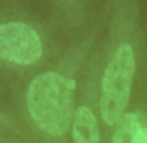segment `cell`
<instances>
[{
	"instance_id": "cell-1",
	"label": "cell",
	"mask_w": 147,
	"mask_h": 143,
	"mask_svg": "<svg viewBox=\"0 0 147 143\" xmlns=\"http://www.w3.org/2000/svg\"><path fill=\"white\" fill-rule=\"evenodd\" d=\"M26 106L43 132L61 136L69 130L75 119L73 84L58 73H43L28 86Z\"/></svg>"
},
{
	"instance_id": "cell-2",
	"label": "cell",
	"mask_w": 147,
	"mask_h": 143,
	"mask_svg": "<svg viewBox=\"0 0 147 143\" xmlns=\"http://www.w3.org/2000/svg\"><path fill=\"white\" fill-rule=\"evenodd\" d=\"M136 69L134 50L130 45H121L112 56L102 75L100 87V117L108 126L119 125L130 100L132 76Z\"/></svg>"
},
{
	"instance_id": "cell-3",
	"label": "cell",
	"mask_w": 147,
	"mask_h": 143,
	"mask_svg": "<svg viewBox=\"0 0 147 143\" xmlns=\"http://www.w3.org/2000/svg\"><path fill=\"white\" fill-rule=\"evenodd\" d=\"M43 54V45L32 26L24 22L0 24V58L17 65H32Z\"/></svg>"
},
{
	"instance_id": "cell-4",
	"label": "cell",
	"mask_w": 147,
	"mask_h": 143,
	"mask_svg": "<svg viewBox=\"0 0 147 143\" xmlns=\"http://www.w3.org/2000/svg\"><path fill=\"white\" fill-rule=\"evenodd\" d=\"M71 126H73V143H100L97 119L90 108L86 106L76 108Z\"/></svg>"
},
{
	"instance_id": "cell-5",
	"label": "cell",
	"mask_w": 147,
	"mask_h": 143,
	"mask_svg": "<svg viewBox=\"0 0 147 143\" xmlns=\"http://www.w3.org/2000/svg\"><path fill=\"white\" fill-rule=\"evenodd\" d=\"M140 125L138 115L134 113H125L123 119L119 121V126L114 134V141L112 143H138L136 140V128Z\"/></svg>"
},
{
	"instance_id": "cell-6",
	"label": "cell",
	"mask_w": 147,
	"mask_h": 143,
	"mask_svg": "<svg viewBox=\"0 0 147 143\" xmlns=\"http://www.w3.org/2000/svg\"><path fill=\"white\" fill-rule=\"evenodd\" d=\"M136 140H138V143H147V126L144 123H140L136 128Z\"/></svg>"
}]
</instances>
